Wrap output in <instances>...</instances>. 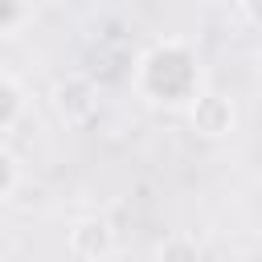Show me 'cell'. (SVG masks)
<instances>
[{
	"mask_svg": "<svg viewBox=\"0 0 262 262\" xmlns=\"http://www.w3.org/2000/svg\"><path fill=\"white\" fill-rule=\"evenodd\" d=\"M131 90L151 106H168V111L184 106L188 111V102L205 90L196 49L184 37H160V41L143 45L131 66Z\"/></svg>",
	"mask_w": 262,
	"mask_h": 262,
	"instance_id": "obj_1",
	"label": "cell"
},
{
	"mask_svg": "<svg viewBox=\"0 0 262 262\" xmlns=\"http://www.w3.org/2000/svg\"><path fill=\"white\" fill-rule=\"evenodd\" d=\"M49 102H53V115H57L66 127H86V123H94L98 111H102V90H98V82H94L86 70H74V74H66V78L53 82Z\"/></svg>",
	"mask_w": 262,
	"mask_h": 262,
	"instance_id": "obj_2",
	"label": "cell"
},
{
	"mask_svg": "<svg viewBox=\"0 0 262 262\" xmlns=\"http://www.w3.org/2000/svg\"><path fill=\"white\" fill-rule=\"evenodd\" d=\"M188 123H192V131L205 135V139H225V135L237 131V106H233L229 94L205 86V90L188 102Z\"/></svg>",
	"mask_w": 262,
	"mask_h": 262,
	"instance_id": "obj_3",
	"label": "cell"
},
{
	"mask_svg": "<svg viewBox=\"0 0 262 262\" xmlns=\"http://www.w3.org/2000/svg\"><path fill=\"white\" fill-rule=\"evenodd\" d=\"M66 250L70 258L78 262H106L111 250H115V229L106 217L98 213H86V217H74L66 225Z\"/></svg>",
	"mask_w": 262,
	"mask_h": 262,
	"instance_id": "obj_4",
	"label": "cell"
},
{
	"mask_svg": "<svg viewBox=\"0 0 262 262\" xmlns=\"http://www.w3.org/2000/svg\"><path fill=\"white\" fill-rule=\"evenodd\" d=\"M20 115H25V90H20V82H16V78L0 74V131L16 127V123H20Z\"/></svg>",
	"mask_w": 262,
	"mask_h": 262,
	"instance_id": "obj_5",
	"label": "cell"
},
{
	"mask_svg": "<svg viewBox=\"0 0 262 262\" xmlns=\"http://www.w3.org/2000/svg\"><path fill=\"white\" fill-rule=\"evenodd\" d=\"M156 262H201V246H196L188 233H172V237L160 242Z\"/></svg>",
	"mask_w": 262,
	"mask_h": 262,
	"instance_id": "obj_6",
	"label": "cell"
},
{
	"mask_svg": "<svg viewBox=\"0 0 262 262\" xmlns=\"http://www.w3.org/2000/svg\"><path fill=\"white\" fill-rule=\"evenodd\" d=\"M29 20H33V4H25V0H0V37L16 33Z\"/></svg>",
	"mask_w": 262,
	"mask_h": 262,
	"instance_id": "obj_7",
	"label": "cell"
},
{
	"mask_svg": "<svg viewBox=\"0 0 262 262\" xmlns=\"http://www.w3.org/2000/svg\"><path fill=\"white\" fill-rule=\"evenodd\" d=\"M16 180H20V168H16V156L0 143V205L12 196V188H16Z\"/></svg>",
	"mask_w": 262,
	"mask_h": 262,
	"instance_id": "obj_8",
	"label": "cell"
},
{
	"mask_svg": "<svg viewBox=\"0 0 262 262\" xmlns=\"http://www.w3.org/2000/svg\"><path fill=\"white\" fill-rule=\"evenodd\" d=\"M233 12H237V16H242V20L254 29V33H262V4H258V0H242Z\"/></svg>",
	"mask_w": 262,
	"mask_h": 262,
	"instance_id": "obj_9",
	"label": "cell"
},
{
	"mask_svg": "<svg viewBox=\"0 0 262 262\" xmlns=\"http://www.w3.org/2000/svg\"><path fill=\"white\" fill-rule=\"evenodd\" d=\"M37 262H49V258H37Z\"/></svg>",
	"mask_w": 262,
	"mask_h": 262,
	"instance_id": "obj_10",
	"label": "cell"
},
{
	"mask_svg": "<svg viewBox=\"0 0 262 262\" xmlns=\"http://www.w3.org/2000/svg\"><path fill=\"white\" fill-rule=\"evenodd\" d=\"M258 61H262V49H258Z\"/></svg>",
	"mask_w": 262,
	"mask_h": 262,
	"instance_id": "obj_11",
	"label": "cell"
}]
</instances>
